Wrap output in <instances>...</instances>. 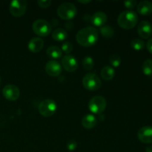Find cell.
Wrapping results in <instances>:
<instances>
[{"mask_svg": "<svg viewBox=\"0 0 152 152\" xmlns=\"http://www.w3.org/2000/svg\"><path fill=\"white\" fill-rule=\"evenodd\" d=\"M137 10L139 13L143 16H148L152 13V3L149 1H142L138 4Z\"/></svg>", "mask_w": 152, "mask_h": 152, "instance_id": "obj_16", "label": "cell"}, {"mask_svg": "<svg viewBox=\"0 0 152 152\" xmlns=\"http://www.w3.org/2000/svg\"><path fill=\"white\" fill-rule=\"evenodd\" d=\"M101 77L104 80L106 81H109L114 78V75H115V71H114V68L111 66H105L102 70H101L100 73Z\"/></svg>", "mask_w": 152, "mask_h": 152, "instance_id": "obj_18", "label": "cell"}, {"mask_svg": "<svg viewBox=\"0 0 152 152\" xmlns=\"http://www.w3.org/2000/svg\"><path fill=\"white\" fill-rule=\"evenodd\" d=\"M100 34H102V37H105V38H111L114 36V31L111 27L105 25L100 29Z\"/></svg>", "mask_w": 152, "mask_h": 152, "instance_id": "obj_22", "label": "cell"}, {"mask_svg": "<svg viewBox=\"0 0 152 152\" xmlns=\"http://www.w3.org/2000/svg\"><path fill=\"white\" fill-rule=\"evenodd\" d=\"M45 71L50 77H59L62 73V66L58 61L50 60L46 63Z\"/></svg>", "mask_w": 152, "mask_h": 152, "instance_id": "obj_10", "label": "cell"}, {"mask_svg": "<svg viewBox=\"0 0 152 152\" xmlns=\"http://www.w3.org/2000/svg\"><path fill=\"white\" fill-rule=\"evenodd\" d=\"M68 37V34L62 28H57L52 32V38L57 42H62Z\"/></svg>", "mask_w": 152, "mask_h": 152, "instance_id": "obj_19", "label": "cell"}, {"mask_svg": "<svg viewBox=\"0 0 152 152\" xmlns=\"http://www.w3.org/2000/svg\"><path fill=\"white\" fill-rule=\"evenodd\" d=\"M109 61L110 63H111V65L112 66L117 68V67L120 66V63H121V58H120V56L119 55L114 53V54H112L110 56Z\"/></svg>", "mask_w": 152, "mask_h": 152, "instance_id": "obj_25", "label": "cell"}, {"mask_svg": "<svg viewBox=\"0 0 152 152\" xmlns=\"http://www.w3.org/2000/svg\"><path fill=\"white\" fill-rule=\"evenodd\" d=\"M131 46L135 50H141L145 48V42L140 39H134L131 42Z\"/></svg>", "mask_w": 152, "mask_h": 152, "instance_id": "obj_23", "label": "cell"}, {"mask_svg": "<svg viewBox=\"0 0 152 152\" xmlns=\"http://www.w3.org/2000/svg\"><path fill=\"white\" fill-rule=\"evenodd\" d=\"M138 139L144 143H152V127L144 126L137 132Z\"/></svg>", "mask_w": 152, "mask_h": 152, "instance_id": "obj_12", "label": "cell"}, {"mask_svg": "<svg viewBox=\"0 0 152 152\" xmlns=\"http://www.w3.org/2000/svg\"><path fill=\"white\" fill-rule=\"evenodd\" d=\"M83 85L86 89L88 91H96L101 87V80L99 77L94 73L86 74L83 79Z\"/></svg>", "mask_w": 152, "mask_h": 152, "instance_id": "obj_4", "label": "cell"}, {"mask_svg": "<svg viewBox=\"0 0 152 152\" xmlns=\"http://www.w3.org/2000/svg\"><path fill=\"white\" fill-rule=\"evenodd\" d=\"M47 54L51 59H57L62 56V51L57 46H50L47 49Z\"/></svg>", "mask_w": 152, "mask_h": 152, "instance_id": "obj_20", "label": "cell"}, {"mask_svg": "<svg viewBox=\"0 0 152 152\" xmlns=\"http://www.w3.org/2000/svg\"><path fill=\"white\" fill-rule=\"evenodd\" d=\"M106 108V100L102 96H95L90 99L88 108L94 114H101Z\"/></svg>", "mask_w": 152, "mask_h": 152, "instance_id": "obj_7", "label": "cell"}, {"mask_svg": "<svg viewBox=\"0 0 152 152\" xmlns=\"http://www.w3.org/2000/svg\"><path fill=\"white\" fill-rule=\"evenodd\" d=\"M79 2L82 4H88V3H90L91 1H79Z\"/></svg>", "mask_w": 152, "mask_h": 152, "instance_id": "obj_32", "label": "cell"}, {"mask_svg": "<svg viewBox=\"0 0 152 152\" xmlns=\"http://www.w3.org/2000/svg\"><path fill=\"white\" fill-rule=\"evenodd\" d=\"M145 152H152V146L147 147L146 149H145Z\"/></svg>", "mask_w": 152, "mask_h": 152, "instance_id": "obj_31", "label": "cell"}, {"mask_svg": "<svg viewBox=\"0 0 152 152\" xmlns=\"http://www.w3.org/2000/svg\"><path fill=\"white\" fill-rule=\"evenodd\" d=\"M2 94L7 100L15 101L19 97L20 91L17 86L10 84L4 86L2 90Z\"/></svg>", "mask_w": 152, "mask_h": 152, "instance_id": "obj_9", "label": "cell"}, {"mask_svg": "<svg viewBox=\"0 0 152 152\" xmlns=\"http://www.w3.org/2000/svg\"><path fill=\"white\" fill-rule=\"evenodd\" d=\"M0 84H1V77H0Z\"/></svg>", "mask_w": 152, "mask_h": 152, "instance_id": "obj_33", "label": "cell"}, {"mask_svg": "<svg viewBox=\"0 0 152 152\" xmlns=\"http://www.w3.org/2000/svg\"><path fill=\"white\" fill-rule=\"evenodd\" d=\"M44 46V41L40 37H34L28 42V49L33 53H38L42 49Z\"/></svg>", "mask_w": 152, "mask_h": 152, "instance_id": "obj_14", "label": "cell"}, {"mask_svg": "<svg viewBox=\"0 0 152 152\" xmlns=\"http://www.w3.org/2000/svg\"><path fill=\"white\" fill-rule=\"evenodd\" d=\"M138 22V16L135 12L132 10H126L119 15L117 23L122 28L126 30L132 29L136 26Z\"/></svg>", "mask_w": 152, "mask_h": 152, "instance_id": "obj_2", "label": "cell"}, {"mask_svg": "<svg viewBox=\"0 0 152 152\" xmlns=\"http://www.w3.org/2000/svg\"><path fill=\"white\" fill-rule=\"evenodd\" d=\"M137 32L142 39H148L152 34V26L148 21H142L138 25Z\"/></svg>", "mask_w": 152, "mask_h": 152, "instance_id": "obj_13", "label": "cell"}, {"mask_svg": "<svg viewBox=\"0 0 152 152\" xmlns=\"http://www.w3.org/2000/svg\"><path fill=\"white\" fill-rule=\"evenodd\" d=\"M142 72L146 76L152 75V60L151 59H146L144 61L142 65Z\"/></svg>", "mask_w": 152, "mask_h": 152, "instance_id": "obj_21", "label": "cell"}, {"mask_svg": "<svg viewBox=\"0 0 152 152\" xmlns=\"http://www.w3.org/2000/svg\"><path fill=\"white\" fill-rule=\"evenodd\" d=\"M77 7L74 4L70 2L62 3L58 7L57 14L61 19L71 20L77 15Z\"/></svg>", "mask_w": 152, "mask_h": 152, "instance_id": "obj_3", "label": "cell"}, {"mask_svg": "<svg viewBox=\"0 0 152 152\" xmlns=\"http://www.w3.org/2000/svg\"><path fill=\"white\" fill-rule=\"evenodd\" d=\"M99 39V32L93 27L83 28L76 36L77 42L83 47H91L96 44Z\"/></svg>", "mask_w": 152, "mask_h": 152, "instance_id": "obj_1", "label": "cell"}, {"mask_svg": "<svg viewBox=\"0 0 152 152\" xmlns=\"http://www.w3.org/2000/svg\"><path fill=\"white\" fill-rule=\"evenodd\" d=\"M39 6L42 8H47V7H50V5L51 4L52 1L50 0H39L37 1Z\"/></svg>", "mask_w": 152, "mask_h": 152, "instance_id": "obj_27", "label": "cell"}, {"mask_svg": "<svg viewBox=\"0 0 152 152\" xmlns=\"http://www.w3.org/2000/svg\"><path fill=\"white\" fill-rule=\"evenodd\" d=\"M124 5L126 8L132 9L137 5V1H135V0H128V1H125Z\"/></svg>", "mask_w": 152, "mask_h": 152, "instance_id": "obj_28", "label": "cell"}, {"mask_svg": "<svg viewBox=\"0 0 152 152\" xmlns=\"http://www.w3.org/2000/svg\"><path fill=\"white\" fill-rule=\"evenodd\" d=\"M146 48L147 49H148V51H149L152 54V38L150 39L147 42Z\"/></svg>", "mask_w": 152, "mask_h": 152, "instance_id": "obj_30", "label": "cell"}, {"mask_svg": "<svg viewBox=\"0 0 152 152\" xmlns=\"http://www.w3.org/2000/svg\"><path fill=\"white\" fill-rule=\"evenodd\" d=\"M32 28L34 32L39 37H45L51 32V25L44 19H37L33 23Z\"/></svg>", "mask_w": 152, "mask_h": 152, "instance_id": "obj_6", "label": "cell"}, {"mask_svg": "<svg viewBox=\"0 0 152 152\" xmlns=\"http://www.w3.org/2000/svg\"><path fill=\"white\" fill-rule=\"evenodd\" d=\"M62 65L68 72H74L78 68V62L71 55H66L62 59Z\"/></svg>", "mask_w": 152, "mask_h": 152, "instance_id": "obj_11", "label": "cell"}, {"mask_svg": "<svg viewBox=\"0 0 152 152\" xmlns=\"http://www.w3.org/2000/svg\"><path fill=\"white\" fill-rule=\"evenodd\" d=\"M61 50H62V51H63L64 53L69 55V53H71L73 50V45L71 44L70 42H65L62 45V49H61Z\"/></svg>", "mask_w": 152, "mask_h": 152, "instance_id": "obj_26", "label": "cell"}, {"mask_svg": "<svg viewBox=\"0 0 152 152\" xmlns=\"http://www.w3.org/2000/svg\"><path fill=\"white\" fill-rule=\"evenodd\" d=\"M107 15L102 11L96 12L91 17V22L95 26L101 27L107 22Z\"/></svg>", "mask_w": 152, "mask_h": 152, "instance_id": "obj_15", "label": "cell"}, {"mask_svg": "<svg viewBox=\"0 0 152 152\" xmlns=\"http://www.w3.org/2000/svg\"><path fill=\"white\" fill-rule=\"evenodd\" d=\"M83 68L86 71H91L94 67V60L91 56H86L83 60Z\"/></svg>", "mask_w": 152, "mask_h": 152, "instance_id": "obj_24", "label": "cell"}, {"mask_svg": "<svg viewBox=\"0 0 152 152\" xmlns=\"http://www.w3.org/2000/svg\"><path fill=\"white\" fill-rule=\"evenodd\" d=\"M56 109H57V105L56 102L50 99L42 101L38 108L39 114L45 117H51L55 114Z\"/></svg>", "mask_w": 152, "mask_h": 152, "instance_id": "obj_5", "label": "cell"}, {"mask_svg": "<svg viewBox=\"0 0 152 152\" xmlns=\"http://www.w3.org/2000/svg\"><path fill=\"white\" fill-rule=\"evenodd\" d=\"M28 3L25 0H14L10 4V13L15 17H20L27 10Z\"/></svg>", "mask_w": 152, "mask_h": 152, "instance_id": "obj_8", "label": "cell"}, {"mask_svg": "<svg viewBox=\"0 0 152 152\" xmlns=\"http://www.w3.org/2000/svg\"><path fill=\"white\" fill-rule=\"evenodd\" d=\"M82 126L86 129H91L96 126L97 120L92 114H87L82 119Z\"/></svg>", "mask_w": 152, "mask_h": 152, "instance_id": "obj_17", "label": "cell"}, {"mask_svg": "<svg viewBox=\"0 0 152 152\" xmlns=\"http://www.w3.org/2000/svg\"><path fill=\"white\" fill-rule=\"evenodd\" d=\"M77 146V142L74 140H70L68 141V143H67V148H68L69 151H74L76 149Z\"/></svg>", "mask_w": 152, "mask_h": 152, "instance_id": "obj_29", "label": "cell"}]
</instances>
